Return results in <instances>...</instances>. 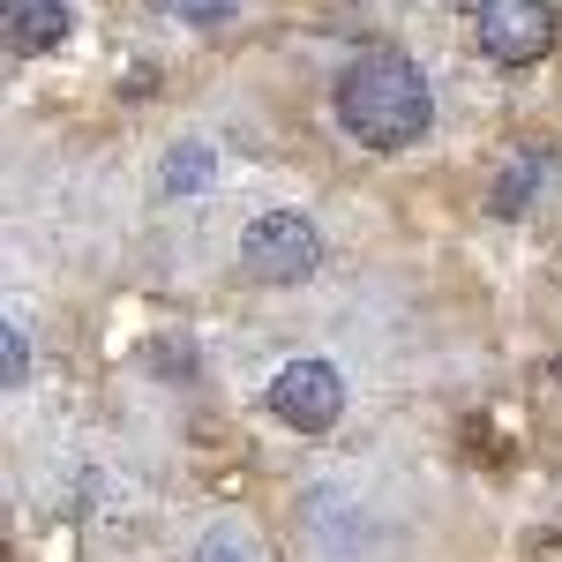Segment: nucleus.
<instances>
[{"label": "nucleus", "instance_id": "8", "mask_svg": "<svg viewBox=\"0 0 562 562\" xmlns=\"http://www.w3.org/2000/svg\"><path fill=\"white\" fill-rule=\"evenodd\" d=\"M0 368H8V383H23V368H31V346H23V323H8V330H0Z\"/></svg>", "mask_w": 562, "mask_h": 562}, {"label": "nucleus", "instance_id": "1", "mask_svg": "<svg viewBox=\"0 0 562 562\" xmlns=\"http://www.w3.org/2000/svg\"><path fill=\"white\" fill-rule=\"evenodd\" d=\"M338 121H346L352 143L368 150H405L420 143L435 121L428 76L405 60V53H360L346 76H338Z\"/></svg>", "mask_w": 562, "mask_h": 562}, {"label": "nucleus", "instance_id": "6", "mask_svg": "<svg viewBox=\"0 0 562 562\" xmlns=\"http://www.w3.org/2000/svg\"><path fill=\"white\" fill-rule=\"evenodd\" d=\"M211 180V143H180L173 158H166V173H158V188L166 195H195Z\"/></svg>", "mask_w": 562, "mask_h": 562}, {"label": "nucleus", "instance_id": "7", "mask_svg": "<svg viewBox=\"0 0 562 562\" xmlns=\"http://www.w3.org/2000/svg\"><path fill=\"white\" fill-rule=\"evenodd\" d=\"M532 173H540V158H525V166H510V173L495 180L487 211H495V217H518V211H525V188H532Z\"/></svg>", "mask_w": 562, "mask_h": 562}, {"label": "nucleus", "instance_id": "9", "mask_svg": "<svg viewBox=\"0 0 562 562\" xmlns=\"http://www.w3.org/2000/svg\"><path fill=\"white\" fill-rule=\"evenodd\" d=\"M195 562H240V548H233V540H217V548L203 540V555H195Z\"/></svg>", "mask_w": 562, "mask_h": 562}, {"label": "nucleus", "instance_id": "2", "mask_svg": "<svg viewBox=\"0 0 562 562\" xmlns=\"http://www.w3.org/2000/svg\"><path fill=\"white\" fill-rule=\"evenodd\" d=\"M240 262L256 270L262 285H301V278H315V262H323V233L293 211H270L240 233Z\"/></svg>", "mask_w": 562, "mask_h": 562}, {"label": "nucleus", "instance_id": "4", "mask_svg": "<svg viewBox=\"0 0 562 562\" xmlns=\"http://www.w3.org/2000/svg\"><path fill=\"white\" fill-rule=\"evenodd\" d=\"M548 45H555V8L548 0H495L480 15V53L503 60V68H532Z\"/></svg>", "mask_w": 562, "mask_h": 562}, {"label": "nucleus", "instance_id": "5", "mask_svg": "<svg viewBox=\"0 0 562 562\" xmlns=\"http://www.w3.org/2000/svg\"><path fill=\"white\" fill-rule=\"evenodd\" d=\"M68 38V0H8V45L15 53H53Z\"/></svg>", "mask_w": 562, "mask_h": 562}, {"label": "nucleus", "instance_id": "3", "mask_svg": "<svg viewBox=\"0 0 562 562\" xmlns=\"http://www.w3.org/2000/svg\"><path fill=\"white\" fill-rule=\"evenodd\" d=\"M270 413H278L285 428H301V435L338 428V413H346V375H338L330 360H293V368L270 375Z\"/></svg>", "mask_w": 562, "mask_h": 562}, {"label": "nucleus", "instance_id": "10", "mask_svg": "<svg viewBox=\"0 0 562 562\" xmlns=\"http://www.w3.org/2000/svg\"><path fill=\"white\" fill-rule=\"evenodd\" d=\"M450 8H465V15H487V8H495V0H450Z\"/></svg>", "mask_w": 562, "mask_h": 562}]
</instances>
